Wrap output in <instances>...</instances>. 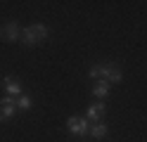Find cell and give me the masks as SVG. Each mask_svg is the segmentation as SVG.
Here are the masks:
<instances>
[{"label":"cell","mask_w":147,"mask_h":142,"mask_svg":"<svg viewBox=\"0 0 147 142\" xmlns=\"http://www.w3.org/2000/svg\"><path fill=\"white\" fill-rule=\"evenodd\" d=\"M88 78L90 81H105L109 85H116V83H121L123 78V73L121 69H119V64H93L88 69Z\"/></svg>","instance_id":"1"},{"label":"cell","mask_w":147,"mask_h":142,"mask_svg":"<svg viewBox=\"0 0 147 142\" xmlns=\"http://www.w3.org/2000/svg\"><path fill=\"white\" fill-rule=\"evenodd\" d=\"M67 133H71L74 137H86L88 133H90V123L86 116H69L67 118Z\"/></svg>","instance_id":"2"},{"label":"cell","mask_w":147,"mask_h":142,"mask_svg":"<svg viewBox=\"0 0 147 142\" xmlns=\"http://www.w3.org/2000/svg\"><path fill=\"white\" fill-rule=\"evenodd\" d=\"M0 38L7 43H14V40H19L22 38V26L17 24V22H7L0 26Z\"/></svg>","instance_id":"3"},{"label":"cell","mask_w":147,"mask_h":142,"mask_svg":"<svg viewBox=\"0 0 147 142\" xmlns=\"http://www.w3.org/2000/svg\"><path fill=\"white\" fill-rule=\"evenodd\" d=\"M17 97H3L0 100V121H10L14 114H17V102H14Z\"/></svg>","instance_id":"4"},{"label":"cell","mask_w":147,"mask_h":142,"mask_svg":"<svg viewBox=\"0 0 147 142\" xmlns=\"http://www.w3.org/2000/svg\"><path fill=\"white\" fill-rule=\"evenodd\" d=\"M105 116H107V104L105 102H95V104H90L86 109V118L93 121V123H100Z\"/></svg>","instance_id":"5"},{"label":"cell","mask_w":147,"mask_h":142,"mask_svg":"<svg viewBox=\"0 0 147 142\" xmlns=\"http://www.w3.org/2000/svg\"><path fill=\"white\" fill-rule=\"evenodd\" d=\"M3 85H5V92L10 95V97H19V95L24 92L19 78H14V76H5V78H3Z\"/></svg>","instance_id":"6"},{"label":"cell","mask_w":147,"mask_h":142,"mask_svg":"<svg viewBox=\"0 0 147 142\" xmlns=\"http://www.w3.org/2000/svg\"><path fill=\"white\" fill-rule=\"evenodd\" d=\"M22 45L24 47H36V45H40V40L36 38V33L31 31V26H26V28H22Z\"/></svg>","instance_id":"7"},{"label":"cell","mask_w":147,"mask_h":142,"mask_svg":"<svg viewBox=\"0 0 147 142\" xmlns=\"http://www.w3.org/2000/svg\"><path fill=\"white\" fill-rule=\"evenodd\" d=\"M109 90H112V85H109V83H105V81H97V83L93 85V90H90V95H93L95 100H105L107 95H109Z\"/></svg>","instance_id":"8"},{"label":"cell","mask_w":147,"mask_h":142,"mask_svg":"<svg viewBox=\"0 0 147 142\" xmlns=\"http://www.w3.org/2000/svg\"><path fill=\"white\" fill-rule=\"evenodd\" d=\"M107 133H109V126H107L105 121H100V123H93V126H90V133H88V135H93L95 140H100V137H105Z\"/></svg>","instance_id":"9"},{"label":"cell","mask_w":147,"mask_h":142,"mask_svg":"<svg viewBox=\"0 0 147 142\" xmlns=\"http://www.w3.org/2000/svg\"><path fill=\"white\" fill-rule=\"evenodd\" d=\"M14 102H17V109H22V111H29V109L33 107V97H31L29 92H22Z\"/></svg>","instance_id":"10"},{"label":"cell","mask_w":147,"mask_h":142,"mask_svg":"<svg viewBox=\"0 0 147 142\" xmlns=\"http://www.w3.org/2000/svg\"><path fill=\"white\" fill-rule=\"evenodd\" d=\"M31 31L36 33V38H38L40 43L45 40V38H48V26H45V24H40V22H36V24H31Z\"/></svg>","instance_id":"11"}]
</instances>
